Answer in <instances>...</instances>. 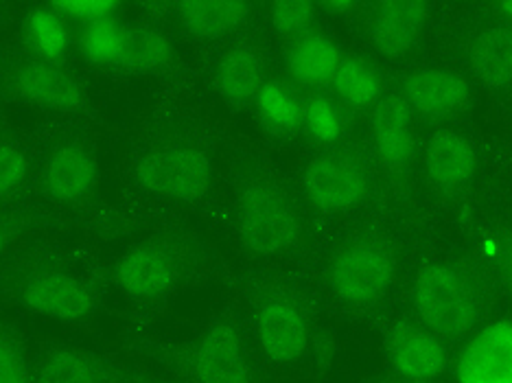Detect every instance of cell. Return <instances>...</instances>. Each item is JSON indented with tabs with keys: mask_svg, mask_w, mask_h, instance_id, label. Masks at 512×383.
Segmentation results:
<instances>
[{
	"mask_svg": "<svg viewBox=\"0 0 512 383\" xmlns=\"http://www.w3.org/2000/svg\"><path fill=\"white\" fill-rule=\"evenodd\" d=\"M246 313L252 344L267 366L298 370L316 355V318L296 287L278 281L254 285Z\"/></svg>",
	"mask_w": 512,
	"mask_h": 383,
	"instance_id": "cell-3",
	"label": "cell"
},
{
	"mask_svg": "<svg viewBox=\"0 0 512 383\" xmlns=\"http://www.w3.org/2000/svg\"><path fill=\"white\" fill-rule=\"evenodd\" d=\"M7 88L22 103L49 112H79L88 103L84 84L71 71L33 55L9 66Z\"/></svg>",
	"mask_w": 512,
	"mask_h": 383,
	"instance_id": "cell-12",
	"label": "cell"
},
{
	"mask_svg": "<svg viewBox=\"0 0 512 383\" xmlns=\"http://www.w3.org/2000/svg\"><path fill=\"white\" fill-rule=\"evenodd\" d=\"M335 99L351 110H375L383 95V77L379 68L364 57H344L333 79Z\"/></svg>",
	"mask_w": 512,
	"mask_h": 383,
	"instance_id": "cell-25",
	"label": "cell"
},
{
	"mask_svg": "<svg viewBox=\"0 0 512 383\" xmlns=\"http://www.w3.org/2000/svg\"><path fill=\"white\" fill-rule=\"evenodd\" d=\"M412 318L449 344L467 342L484 327L488 298L484 285L467 265L451 259H432L410 281Z\"/></svg>",
	"mask_w": 512,
	"mask_h": 383,
	"instance_id": "cell-2",
	"label": "cell"
},
{
	"mask_svg": "<svg viewBox=\"0 0 512 383\" xmlns=\"http://www.w3.org/2000/svg\"><path fill=\"white\" fill-rule=\"evenodd\" d=\"M101 180L99 156L81 138H62L46 152L40 167L44 195L57 204H77L95 193Z\"/></svg>",
	"mask_w": 512,
	"mask_h": 383,
	"instance_id": "cell-13",
	"label": "cell"
},
{
	"mask_svg": "<svg viewBox=\"0 0 512 383\" xmlns=\"http://www.w3.org/2000/svg\"><path fill=\"white\" fill-rule=\"evenodd\" d=\"M375 383H414V381H407V379L390 375V377H383V379H379V381H375Z\"/></svg>",
	"mask_w": 512,
	"mask_h": 383,
	"instance_id": "cell-36",
	"label": "cell"
},
{
	"mask_svg": "<svg viewBox=\"0 0 512 383\" xmlns=\"http://www.w3.org/2000/svg\"><path fill=\"white\" fill-rule=\"evenodd\" d=\"M423 167L438 191L453 193L467 187L477 173V152L467 136L456 130H438L427 138Z\"/></svg>",
	"mask_w": 512,
	"mask_h": 383,
	"instance_id": "cell-19",
	"label": "cell"
},
{
	"mask_svg": "<svg viewBox=\"0 0 512 383\" xmlns=\"http://www.w3.org/2000/svg\"><path fill=\"white\" fill-rule=\"evenodd\" d=\"M429 20V7L414 0L379 3L368 18V38L386 57H403L421 42Z\"/></svg>",
	"mask_w": 512,
	"mask_h": 383,
	"instance_id": "cell-17",
	"label": "cell"
},
{
	"mask_svg": "<svg viewBox=\"0 0 512 383\" xmlns=\"http://www.w3.org/2000/svg\"><path fill=\"white\" fill-rule=\"evenodd\" d=\"M510 51H512V31H510Z\"/></svg>",
	"mask_w": 512,
	"mask_h": 383,
	"instance_id": "cell-37",
	"label": "cell"
},
{
	"mask_svg": "<svg viewBox=\"0 0 512 383\" xmlns=\"http://www.w3.org/2000/svg\"><path fill=\"white\" fill-rule=\"evenodd\" d=\"M499 263H502V274L512 289V241H508L502 252H499Z\"/></svg>",
	"mask_w": 512,
	"mask_h": 383,
	"instance_id": "cell-33",
	"label": "cell"
},
{
	"mask_svg": "<svg viewBox=\"0 0 512 383\" xmlns=\"http://www.w3.org/2000/svg\"><path fill=\"white\" fill-rule=\"evenodd\" d=\"M495 9L502 14L506 20H512V0H504V3H497Z\"/></svg>",
	"mask_w": 512,
	"mask_h": 383,
	"instance_id": "cell-35",
	"label": "cell"
},
{
	"mask_svg": "<svg viewBox=\"0 0 512 383\" xmlns=\"http://www.w3.org/2000/svg\"><path fill=\"white\" fill-rule=\"evenodd\" d=\"M0 383H38L36 353L16 324H0Z\"/></svg>",
	"mask_w": 512,
	"mask_h": 383,
	"instance_id": "cell-28",
	"label": "cell"
},
{
	"mask_svg": "<svg viewBox=\"0 0 512 383\" xmlns=\"http://www.w3.org/2000/svg\"><path fill=\"white\" fill-rule=\"evenodd\" d=\"M5 298L31 316L71 327L95 320L103 305L97 278L57 257H31L11 268L5 276Z\"/></svg>",
	"mask_w": 512,
	"mask_h": 383,
	"instance_id": "cell-1",
	"label": "cell"
},
{
	"mask_svg": "<svg viewBox=\"0 0 512 383\" xmlns=\"http://www.w3.org/2000/svg\"><path fill=\"white\" fill-rule=\"evenodd\" d=\"M370 141L375 156L388 171H403L416 156L414 112L401 95L383 97L370 110Z\"/></svg>",
	"mask_w": 512,
	"mask_h": 383,
	"instance_id": "cell-16",
	"label": "cell"
},
{
	"mask_svg": "<svg viewBox=\"0 0 512 383\" xmlns=\"http://www.w3.org/2000/svg\"><path fill=\"white\" fill-rule=\"evenodd\" d=\"M469 66L473 75L488 88H506L512 81L510 31L486 27L475 33L469 44Z\"/></svg>",
	"mask_w": 512,
	"mask_h": 383,
	"instance_id": "cell-22",
	"label": "cell"
},
{
	"mask_svg": "<svg viewBox=\"0 0 512 383\" xmlns=\"http://www.w3.org/2000/svg\"><path fill=\"white\" fill-rule=\"evenodd\" d=\"M344 62V53L333 38L311 31L292 42L287 51V73L296 86L322 88L333 79Z\"/></svg>",
	"mask_w": 512,
	"mask_h": 383,
	"instance_id": "cell-21",
	"label": "cell"
},
{
	"mask_svg": "<svg viewBox=\"0 0 512 383\" xmlns=\"http://www.w3.org/2000/svg\"><path fill=\"white\" fill-rule=\"evenodd\" d=\"M132 176L143 193L165 202L195 204L213 187L215 162L208 149L186 136L149 143L134 160Z\"/></svg>",
	"mask_w": 512,
	"mask_h": 383,
	"instance_id": "cell-8",
	"label": "cell"
},
{
	"mask_svg": "<svg viewBox=\"0 0 512 383\" xmlns=\"http://www.w3.org/2000/svg\"><path fill=\"white\" fill-rule=\"evenodd\" d=\"M176 57V46L158 27H132L130 57H127L125 71L134 73H160L173 64Z\"/></svg>",
	"mask_w": 512,
	"mask_h": 383,
	"instance_id": "cell-27",
	"label": "cell"
},
{
	"mask_svg": "<svg viewBox=\"0 0 512 383\" xmlns=\"http://www.w3.org/2000/svg\"><path fill=\"white\" fill-rule=\"evenodd\" d=\"M232 226L241 250L254 259H278L305 235L302 217L289 193L270 176L243 178L232 202Z\"/></svg>",
	"mask_w": 512,
	"mask_h": 383,
	"instance_id": "cell-5",
	"label": "cell"
},
{
	"mask_svg": "<svg viewBox=\"0 0 512 383\" xmlns=\"http://www.w3.org/2000/svg\"><path fill=\"white\" fill-rule=\"evenodd\" d=\"M324 7H327L331 14H337V16H346L357 9L355 3H327Z\"/></svg>",
	"mask_w": 512,
	"mask_h": 383,
	"instance_id": "cell-34",
	"label": "cell"
},
{
	"mask_svg": "<svg viewBox=\"0 0 512 383\" xmlns=\"http://www.w3.org/2000/svg\"><path fill=\"white\" fill-rule=\"evenodd\" d=\"M254 108L263 125L274 134H294L302 130L305 101L298 97L294 86L281 79H267L254 101Z\"/></svg>",
	"mask_w": 512,
	"mask_h": 383,
	"instance_id": "cell-26",
	"label": "cell"
},
{
	"mask_svg": "<svg viewBox=\"0 0 512 383\" xmlns=\"http://www.w3.org/2000/svg\"><path fill=\"white\" fill-rule=\"evenodd\" d=\"M267 79L265 55L254 42H232L213 66L215 90L230 106L254 103Z\"/></svg>",
	"mask_w": 512,
	"mask_h": 383,
	"instance_id": "cell-18",
	"label": "cell"
},
{
	"mask_svg": "<svg viewBox=\"0 0 512 383\" xmlns=\"http://www.w3.org/2000/svg\"><path fill=\"white\" fill-rule=\"evenodd\" d=\"M407 106L414 116L425 119H449L462 112L471 103V86L460 73L449 68H418L403 79V92Z\"/></svg>",
	"mask_w": 512,
	"mask_h": 383,
	"instance_id": "cell-15",
	"label": "cell"
},
{
	"mask_svg": "<svg viewBox=\"0 0 512 383\" xmlns=\"http://www.w3.org/2000/svg\"><path fill=\"white\" fill-rule=\"evenodd\" d=\"M29 173L31 160L27 149L14 136H3V145H0V193H3V200H9L25 187Z\"/></svg>",
	"mask_w": 512,
	"mask_h": 383,
	"instance_id": "cell-31",
	"label": "cell"
},
{
	"mask_svg": "<svg viewBox=\"0 0 512 383\" xmlns=\"http://www.w3.org/2000/svg\"><path fill=\"white\" fill-rule=\"evenodd\" d=\"M316 5L307 3V0H278L267 7V18H270L272 29L278 36L298 40L313 31V22H316Z\"/></svg>",
	"mask_w": 512,
	"mask_h": 383,
	"instance_id": "cell-30",
	"label": "cell"
},
{
	"mask_svg": "<svg viewBox=\"0 0 512 383\" xmlns=\"http://www.w3.org/2000/svg\"><path fill=\"white\" fill-rule=\"evenodd\" d=\"M204 259L193 241L149 235L130 243L110 268L116 292L136 305H160L200 281Z\"/></svg>",
	"mask_w": 512,
	"mask_h": 383,
	"instance_id": "cell-4",
	"label": "cell"
},
{
	"mask_svg": "<svg viewBox=\"0 0 512 383\" xmlns=\"http://www.w3.org/2000/svg\"><path fill=\"white\" fill-rule=\"evenodd\" d=\"M55 9L68 20V22H77L79 27H88L95 25V22L101 20H110V18H119V3L114 0H57L53 3Z\"/></svg>",
	"mask_w": 512,
	"mask_h": 383,
	"instance_id": "cell-32",
	"label": "cell"
},
{
	"mask_svg": "<svg viewBox=\"0 0 512 383\" xmlns=\"http://www.w3.org/2000/svg\"><path fill=\"white\" fill-rule=\"evenodd\" d=\"M302 130L322 145H335L346 132L344 106L337 99L313 95L305 99L302 112Z\"/></svg>",
	"mask_w": 512,
	"mask_h": 383,
	"instance_id": "cell-29",
	"label": "cell"
},
{
	"mask_svg": "<svg viewBox=\"0 0 512 383\" xmlns=\"http://www.w3.org/2000/svg\"><path fill=\"white\" fill-rule=\"evenodd\" d=\"M259 359L235 307L215 311L178 351L186 383H261Z\"/></svg>",
	"mask_w": 512,
	"mask_h": 383,
	"instance_id": "cell-6",
	"label": "cell"
},
{
	"mask_svg": "<svg viewBox=\"0 0 512 383\" xmlns=\"http://www.w3.org/2000/svg\"><path fill=\"white\" fill-rule=\"evenodd\" d=\"M132 27H125L119 18L101 20L81 27L77 49L86 62L101 68H125L130 57Z\"/></svg>",
	"mask_w": 512,
	"mask_h": 383,
	"instance_id": "cell-24",
	"label": "cell"
},
{
	"mask_svg": "<svg viewBox=\"0 0 512 383\" xmlns=\"http://www.w3.org/2000/svg\"><path fill=\"white\" fill-rule=\"evenodd\" d=\"M401 274V259L388 237L364 232L342 241L327 261L324 281L337 303L366 311L386 300Z\"/></svg>",
	"mask_w": 512,
	"mask_h": 383,
	"instance_id": "cell-7",
	"label": "cell"
},
{
	"mask_svg": "<svg viewBox=\"0 0 512 383\" xmlns=\"http://www.w3.org/2000/svg\"><path fill=\"white\" fill-rule=\"evenodd\" d=\"M302 191L322 213H346L366 202L372 180L366 162L342 149L313 156L302 169Z\"/></svg>",
	"mask_w": 512,
	"mask_h": 383,
	"instance_id": "cell-9",
	"label": "cell"
},
{
	"mask_svg": "<svg viewBox=\"0 0 512 383\" xmlns=\"http://www.w3.org/2000/svg\"><path fill=\"white\" fill-rule=\"evenodd\" d=\"M456 383H512V320H488L462 344Z\"/></svg>",
	"mask_w": 512,
	"mask_h": 383,
	"instance_id": "cell-14",
	"label": "cell"
},
{
	"mask_svg": "<svg viewBox=\"0 0 512 383\" xmlns=\"http://www.w3.org/2000/svg\"><path fill=\"white\" fill-rule=\"evenodd\" d=\"M22 36L27 40L33 57L49 62H62V57L71 51L73 36H71V22H68L55 5H44L31 9L22 20Z\"/></svg>",
	"mask_w": 512,
	"mask_h": 383,
	"instance_id": "cell-23",
	"label": "cell"
},
{
	"mask_svg": "<svg viewBox=\"0 0 512 383\" xmlns=\"http://www.w3.org/2000/svg\"><path fill=\"white\" fill-rule=\"evenodd\" d=\"M36 353L38 383H151L130 364L95 348L71 342H46Z\"/></svg>",
	"mask_w": 512,
	"mask_h": 383,
	"instance_id": "cell-11",
	"label": "cell"
},
{
	"mask_svg": "<svg viewBox=\"0 0 512 383\" xmlns=\"http://www.w3.org/2000/svg\"><path fill=\"white\" fill-rule=\"evenodd\" d=\"M383 355L394 377L438 383L456 366L451 344L414 318L390 322L383 331Z\"/></svg>",
	"mask_w": 512,
	"mask_h": 383,
	"instance_id": "cell-10",
	"label": "cell"
},
{
	"mask_svg": "<svg viewBox=\"0 0 512 383\" xmlns=\"http://www.w3.org/2000/svg\"><path fill=\"white\" fill-rule=\"evenodd\" d=\"M250 18L252 5L241 0H182L176 5V20L182 31L202 42L232 38Z\"/></svg>",
	"mask_w": 512,
	"mask_h": 383,
	"instance_id": "cell-20",
	"label": "cell"
}]
</instances>
